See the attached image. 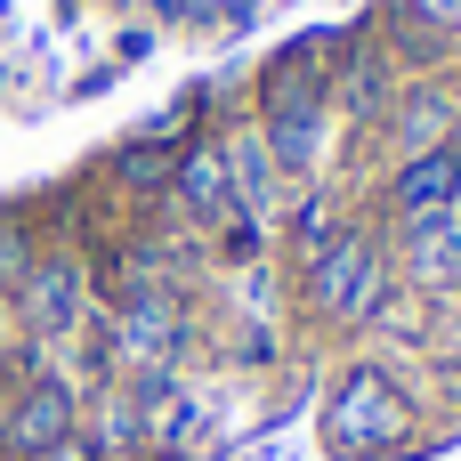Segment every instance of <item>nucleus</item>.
Instances as JSON below:
<instances>
[{"instance_id": "f8f14e48", "label": "nucleus", "mask_w": 461, "mask_h": 461, "mask_svg": "<svg viewBox=\"0 0 461 461\" xmlns=\"http://www.w3.org/2000/svg\"><path fill=\"white\" fill-rule=\"evenodd\" d=\"M421 8H429V16H461V0H421Z\"/></svg>"}, {"instance_id": "20e7f679", "label": "nucleus", "mask_w": 461, "mask_h": 461, "mask_svg": "<svg viewBox=\"0 0 461 461\" xmlns=\"http://www.w3.org/2000/svg\"><path fill=\"white\" fill-rule=\"evenodd\" d=\"M389 194H397V219H405V227H413V219H438V211H454V203H461V154H454V146L405 154Z\"/></svg>"}, {"instance_id": "423d86ee", "label": "nucleus", "mask_w": 461, "mask_h": 461, "mask_svg": "<svg viewBox=\"0 0 461 461\" xmlns=\"http://www.w3.org/2000/svg\"><path fill=\"white\" fill-rule=\"evenodd\" d=\"M0 438H8L16 454H49L57 438H73V397H65L57 381H32V389L0 413Z\"/></svg>"}, {"instance_id": "1a4fd4ad", "label": "nucleus", "mask_w": 461, "mask_h": 461, "mask_svg": "<svg viewBox=\"0 0 461 461\" xmlns=\"http://www.w3.org/2000/svg\"><path fill=\"white\" fill-rule=\"evenodd\" d=\"M446 130H454V97L446 89H421V97L397 105V154H429V146H446Z\"/></svg>"}, {"instance_id": "9b49d317", "label": "nucleus", "mask_w": 461, "mask_h": 461, "mask_svg": "<svg viewBox=\"0 0 461 461\" xmlns=\"http://www.w3.org/2000/svg\"><path fill=\"white\" fill-rule=\"evenodd\" d=\"M32 461H89V454H81V438H57L49 454H32Z\"/></svg>"}, {"instance_id": "9d476101", "label": "nucleus", "mask_w": 461, "mask_h": 461, "mask_svg": "<svg viewBox=\"0 0 461 461\" xmlns=\"http://www.w3.org/2000/svg\"><path fill=\"white\" fill-rule=\"evenodd\" d=\"M170 170H178L170 146H130V154H122V178H130V186H170Z\"/></svg>"}, {"instance_id": "0eeeda50", "label": "nucleus", "mask_w": 461, "mask_h": 461, "mask_svg": "<svg viewBox=\"0 0 461 461\" xmlns=\"http://www.w3.org/2000/svg\"><path fill=\"white\" fill-rule=\"evenodd\" d=\"M81 267L73 259H41V267H24V316L41 324V332H65L73 316H81Z\"/></svg>"}, {"instance_id": "f03ea898", "label": "nucleus", "mask_w": 461, "mask_h": 461, "mask_svg": "<svg viewBox=\"0 0 461 461\" xmlns=\"http://www.w3.org/2000/svg\"><path fill=\"white\" fill-rule=\"evenodd\" d=\"M308 292L324 316H365L381 300V251L340 235V243H316V267H308Z\"/></svg>"}, {"instance_id": "39448f33", "label": "nucleus", "mask_w": 461, "mask_h": 461, "mask_svg": "<svg viewBox=\"0 0 461 461\" xmlns=\"http://www.w3.org/2000/svg\"><path fill=\"white\" fill-rule=\"evenodd\" d=\"M170 194L203 219V227H227V219H251L243 203H235V186H227V154L219 146H194V154H178V170H170Z\"/></svg>"}, {"instance_id": "ddd939ff", "label": "nucleus", "mask_w": 461, "mask_h": 461, "mask_svg": "<svg viewBox=\"0 0 461 461\" xmlns=\"http://www.w3.org/2000/svg\"><path fill=\"white\" fill-rule=\"evenodd\" d=\"M0 348H8V308H0Z\"/></svg>"}, {"instance_id": "6e6552de", "label": "nucleus", "mask_w": 461, "mask_h": 461, "mask_svg": "<svg viewBox=\"0 0 461 461\" xmlns=\"http://www.w3.org/2000/svg\"><path fill=\"white\" fill-rule=\"evenodd\" d=\"M413 276L421 284H454L461 276V203L438 219H413Z\"/></svg>"}, {"instance_id": "f257e3e1", "label": "nucleus", "mask_w": 461, "mask_h": 461, "mask_svg": "<svg viewBox=\"0 0 461 461\" xmlns=\"http://www.w3.org/2000/svg\"><path fill=\"white\" fill-rule=\"evenodd\" d=\"M405 429H413V413H405V397H397V381L389 373H348L332 397H324V446L332 454H389V446H405Z\"/></svg>"}, {"instance_id": "7ed1b4c3", "label": "nucleus", "mask_w": 461, "mask_h": 461, "mask_svg": "<svg viewBox=\"0 0 461 461\" xmlns=\"http://www.w3.org/2000/svg\"><path fill=\"white\" fill-rule=\"evenodd\" d=\"M178 340H186V324H178V308H170L162 292H138V300L113 316V357H122V365H138L146 381L178 357Z\"/></svg>"}]
</instances>
